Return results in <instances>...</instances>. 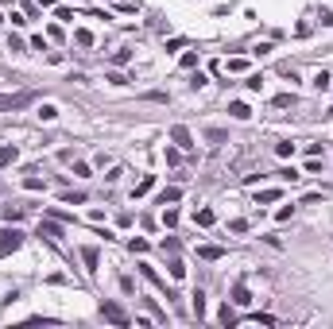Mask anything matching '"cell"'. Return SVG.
Segmentation results:
<instances>
[{"label": "cell", "instance_id": "cell-34", "mask_svg": "<svg viewBox=\"0 0 333 329\" xmlns=\"http://www.w3.org/2000/svg\"><path fill=\"white\" fill-rule=\"evenodd\" d=\"M120 290H124V294H132V290H136V283H132L128 275H120Z\"/></svg>", "mask_w": 333, "mask_h": 329}, {"label": "cell", "instance_id": "cell-30", "mask_svg": "<svg viewBox=\"0 0 333 329\" xmlns=\"http://www.w3.org/2000/svg\"><path fill=\"white\" fill-rule=\"evenodd\" d=\"M128 248H132V252H147V240H140V236H132V240H128Z\"/></svg>", "mask_w": 333, "mask_h": 329}, {"label": "cell", "instance_id": "cell-3", "mask_svg": "<svg viewBox=\"0 0 333 329\" xmlns=\"http://www.w3.org/2000/svg\"><path fill=\"white\" fill-rule=\"evenodd\" d=\"M23 248V232L20 228H0V252H20Z\"/></svg>", "mask_w": 333, "mask_h": 329}, {"label": "cell", "instance_id": "cell-28", "mask_svg": "<svg viewBox=\"0 0 333 329\" xmlns=\"http://www.w3.org/2000/svg\"><path fill=\"white\" fill-rule=\"evenodd\" d=\"M55 116H58L55 105H43V109H39V120H55Z\"/></svg>", "mask_w": 333, "mask_h": 329}, {"label": "cell", "instance_id": "cell-37", "mask_svg": "<svg viewBox=\"0 0 333 329\" xmlns=\"http://www.w3.org/2000/svg\"><path fill=\"white\" fill-rule=\"evenodd\" d=\"M275 105H279V109H287V105H294V97H291V93H279Z\"/></svg>", "mask_w": 333, "mask_h": 329}, {"label": "cell", "instance_id": "cell-35", "mask_svg": "<svg viewBox=\"0 0 333 329\" xmlns=\"http://www.w3.org/2000/svg\"><path fill=\"white\" fill-rule=\"evenodd\" d=\"M55 16L62 20V23H70V20H74V12H70V8H55Z\"/></svg>", "mask_w": 333, "mask_h": 329}, {"label": "cell", "instance_id": "cell-31", "mask_svg": "<svg viewBox=\"0 0 333 329\" xmlns=\"http://www.w3.org/2000/svg\"><path fill=\"white\" fill-rule=\"evenodd\" d=\"M275 178H283V182H294V178H298V174H294V166H283V170H279Z\"/></svg>", "mask_w": 333, "mask_h": 329}, {"label": "cell", "instance_id": "cell-40", "mask_svg": "<svg viewBox=\"0 0 333 329\" xmlns=\"http://www.w3.org/2000/svg\"><path fill=\"white\" fill-rule=\"evenodd\" d=\"M74 174L78 178H89V163H74Z\"/></svg>", "mask_w": 333, "mask_h": 329}, {"label": "cell", "instance_id": "cell-17", "mask_svg": "<svg viewBox=\"0 0 333 329\" xmlns=\"http://www.w3.org/2000/svg\"><path fill=\"white\" fill-rule=\"evenodd\" d=\"M190 298H194V314H198V318H202V314H206V290H202V287H198V290H194V294H190Z\"/></svg>", "mask_w": 333, "mask_h": 329}, {"label": "cell", "instance_id": "cell-16", "mask_svg": "<svg viewBox=\"0 0 333 329\" xmlns=\"http://www.w3.org/2000/svg\"><path fill=\"white\" fill-rule=\"evenodd\" d=\"M62 202H66V206H82L85 194H82V190H62Z\"/></svg>", "mask_w": 333, "mask_h": 329}, {"label": "cell", "instance_id": "cell-27", "mask_svg": "<svg viewBox=\"0 0 333 329\" xmlns=\"http://www.w3.org/2000/svg\"><path fill=\"white\" fill-rule=\"evenodd\" d=\"M275 151L287 159V155H294V144H291V140H283V144H275Z\"/></svg>", "mask_w": 333, "mask_h": 329}, {"label": "cell", "instance_id": "cell-7", "mask_svg": "<svg viewBox=\"0 0 333 329\" xmlns=\"http://www.w3.org/2000/svg\"><path fill=\"white\" fill-rule=\"evenodd\" d=\"M140 275H144V279H147V283H151V287H159V290H163L166 298H174V294H170V290H166V283H163V279H159V271H155V267H151V264H140Z\"/></svg>", "mask_w": 333, "mask_h": 329}, {"label": "cell", "instance_id": "cell-11", "mask_svg": "<svg viewBox=\"0 0 333 329\" xmlns=\"http://www.w3.org/2000/svg\"><path fill=\"white\" fill-rule=\"evenodd\" d=\"M213 221H217V213H213V209H194V225H202V228H209Z\"/></svg>", "mask_w": 333, "mask_h": 329}, {"label": "cell", "instance_id": "cell-2", "mask_svg": "<svg viewBox=\"0 0 333 329\" xmlns=\"http://www.w3.org/2000/svg\"><path fill=\"white\" fill-rule=\"evenodd\" d=\"M31 101H35V93H0V112H16Z\"/></svg>", "mask_w": 333, "mask_h": 329}, {"label": "cell", "instance_id": "cell-22", "mask_svg": "<svg viewBox=\"0 0 333 329\" xmlns=\"http://www.w3.org/2000/svg\"><path fill=\"white\" fill-rule=\"evenodd\" d=\"M217 318H221V326H232V322H236V314H232V306H229V302L221 306V314H217Z\"/></svg>", "mask_w": 333, "mask_h": 329}, {"label": "cell", "instance_id": "cell-5", "mask_svg": "<svg viewBox=\"0 0 333 329\" xmlns=\"http://www.w3.org/2000/svg\"><path fill=\"white\" fill-rule=\"evenodd\" d=\"M39 236H47V240H62V221H55V217L39 221Z\"/></svg>", "mask_w": 333, "mask_h": 329}, {"label": "cell", "instance_id": "cell-6", "mask_svg": "<svg viewBox=\"0 0 333 329\" xmlns=\"http://www.w3.org/2000/svg\"><path fill=\"white\" fill-rule=\"evenodd\" d=\"M82 264H85V271H97V264H101V248H97V244H85V248H82Z\"/></svg>", "mask_w": 333, "mask_h": 329}, {"label": "cell", "instance_id": "cell-4", "mask_svg": "<svg viewBox=\"0 0 333 329\" xmlns=\"http://www.w3.org/2000/svg\"><path fill=\"white\" fill-rule=\"evenodd\" d=\"M170 144H174V147H182V151H190V147H194L190 128H186V124H174V128H170Z\"/></svg>", "mask_w": 333, "mask_h": 329}, {"label": "cell", "instance_id": "cell-9", "mask_svg": "<svg viewBox=\"0 0 333 329\" xmlns=\"http://www.w3.org/2000/svg\"><path fill=\"white\" fill-rule=\"evenodd\" d=\"M174 202H182V190L178 186H166L163 194H159V206H174Z\"/></svg>", "mask_w": 333, "mask_h": 329}, {"label": "cell", "instance_id": "cell-13", "mask_svg": "<svg viewBox=\"0 0 333 329\" xmlns=\"http://www.w3.org/2000/svg\"><path fill=\"white\" fill-rule=\"evenodd\" d=\"M198 256H202V260H221L225 248H217V244H202V248H198Z\"/></svg>", "mask_w": 333, "mask_h": 329}, {"label": "cell", "instance_id": "cell-29", "mask_svg": "<svg viewBox=\"0 0 333 329\" xmlns=\"http://www.w3.org/2000/svg\"><path fill=\"white\" fill-rule=\"evenodd\" d=\"M23 186H27V190H43V186H47V182H43V178H35V174H31V178H23Z\"/></svg>", "mask_w": 333, "mask_h": 329}, {"label": "cell", "instance_id": "cell-21", "mask_svg": "<svg viewBox=\"0 0 333 329\" xmlns=\"http://www.w3.org/2000/svg\"><path fill=\"white\" fill-rule=\"evenodd\" d=\"M182 163V147H166V166H178Z\"/></svg>", "mask_w": 333, "mask_h": 329}, {"label": "cell", "instance_id": "cell-19", "mask_svg": "<svg viewBox=\"0 0 333 329\" xmlns=\"http://www.w3.org/2000/svg\"><path fill=\"white\" fill-rule=\"evenodd\" d=\"M74 43H78V47H93V35H89L85 27H78V31H74Z\"/></svg>", "mask_w": 333, "mask_h": 329}, {"label": "cell", "instance_id": "cell-41", "mask_svg": "<svg viewBox=\"0 0 333 329\" xmlns=\"http://www.w3.org/2000/svg\"><path fill=\"white\" fill-rule=\"evenodd\" d=\"M322 23H330V27H333V12H322Z\"/></svg>", "mask_w": 333, "mask_h": 329}, {"label": "cell", "instance_id": "cell-25", "mask_svg": "<svg viewBox=\"0 0 333 329\" xmlns=\"http://www.w3.org/2000/svg\"><path fill=\"white\" fill-rule=\"evenodd\" d=\"M170 275H174V279H182V275H186V264H182V260H178V256H174V260H170Z\"/></svg>", "mask_w": 333, "mask_h": 329}, {"label": "cell", "instance_id": "cell-32", "mask_svg": "<svg viewBox=\"0 0 333 329\" xmlns=\"http://www.w3.org/2000/svg\"><path fill=\"white\" fill-rule=\"evenodd\" d=\"M229 228H232V232H248V221L236 217V221H229Z\"/></svg>", "mask_w": 333, "mask_h": 329}, {"label": "cell", "instance_id": "cell-12", "mask_svg": "<svg viewBox=\"0 0 333 329\" xmlns=\"http://www.w3.org/2000/svg\"><path fill=\"white\" fill-rule=\"evenodd\" d=\"M151 186H155V174H144V178L136 182V190H132V198H144V194H147Z\"/></svg>", "mask_w": 333, "mask_h": 329}, {"label": "cell", "instance_id": "cell-24", "mask_svg": "<svg viewBox=\"0 0 333 329\" xmlns=\"http://www.w3.org/2000/svg\"><path fill=\"white\" fill-rule=\"evenodd\" d=\"M206 140H213V144H225V140H229V136H225L221 128H206Z\"/></svg>", "mask_w": 333, "mask_h": 329}, {"label": "cell", "instance_id": "cell-33", "mask_svg": "<svg viewBox=\"0 0 333 329\" xmlns=\"http://www.w3.org/2000/svg\"><path fill=\"white\" fill-rule=\"evenodd\" d=\"M163 252H170V256H178V240H174V236H166V240H163Z\"/></svg>", "mask_w": 333, "mask_h": 329}, {"label": "cell", "instance_id": "cell-36", "mask_svg": "<svg viewBox=\"0 0 333 329\" xmlns=\"http://www.w3.org/2000/svg\"><path fill=\"white\" fill-rule=\"evenodd\" d=\"M109 82H112V85H128V78H124L120 70H112V74H109Z\"/></svg>", "mask_w": 333, "mask_h": 329}, {"label": "cell", "instance_id": "cell-39", "mask_svg": "<svg viewBox=\"0 0 333 329\" xmlns=\"http://www.w3.org/2000/svg\"><path fill=\"white\" fill-rule=\"evenodd\" d=\"M182 66H186V70H190V66H198V55H194V51H186V55H182Z\"/></svg>", "mask_w": 333, "mask_h": 329}, {"label": "cell", "instance_id": "cell-38", "mask_svg": "<svg viewBox=\"0 0 333 329\" xmlns=\"http://www.w3.org/2000/svg\"><path fill=\"white\" fill-rule=\"evenodd\" d=\"M260 202H279V190H260Z\"/></svg>", "mask_w": 333, "mask_h": 329}, {"label": "cell", "instance_id": "cell-1", "mask_svg": "<svg viewBox=\"0 0 333 329\" xmlns=\"http://www.w3.org/2000/svg\"><path fill=\"white\" fill-rule=\"evenodd\" d=\"M101 318H105V322H112V326H132L128 310H124L120 302H101Z\"/></svg>", "mask_w": 333, "mask_h": 329}, {"label": "cell", "instance_id": "cell-42", "mask_svg": "<svg viewBox=\"0 0 333 329\" xmlns=\"http://www.w3.org/2000/svg\"><path fill=\"white\" fill-rule=\"evenodd\" d=\"M330 116H333V109H330Z\"/></svg>", "mask_w": 333, "mask_h": 329}, {"label": "cell", "instance_id": "cell-10", "mask_svg": "<svg viewBox=\"0 0 333 329\" xmlns=\"http://www.w3.org/2000/svg\"><path fill=\"white\" fill-rule=\"evenodd\" d=\"M229 116H232V120H248V116H252V109H248L244 101H232V105H229Z\"/></svg>", "mask_w": 333, "mask_h": 329}, {"label": "cell", "instance_id": "cell-18", "mask_svg": "<svg viewBox=\"0 0 333 329\" xmlns=\"http://www.w3.org/2000/svg\"><path fill=\"white\" fill-rule=\"evenodd\" d=\"M16 159H20V151H16V147H0V166H12Z\"/></svg>", "mask_w": 333, "mask_h": 329}, {"label": "cell", "instance_id": "cell-26", "mask_svg": "<svg viewBox=\"0 0 333 329\" xmlns=\"http://www.w3.org/2000/svg\"><path fill=\"white\" fill-rule=\"evenodd\" d=\"M225 66H229V70H232V74H240V70H248V62H244V58H229V62H225Z\"/></svg>", "mask_w": 333, "mask_h": 329}, {"label": "cell", "instance_id": "cell-15", "mask_svg": "<svg viewBox=\"0 0 333 329\" xmlns=\"http://www.w3.org/2000/svg\"><path fill=\"white\" fill-rule=\"evenodd\" d=\"M244 85H248V93H260V89H264V74H248Z\"/></svg>", "mask_w": 333, "mask_h": 329}, {"label": "cell", "instance_id": "cell-8", "mask_svg": "<svg viewBox=\"0 0 333 329\" xmlns=\"http://www.w3.org/2000/svg\"><path fill=\"white\" fill-rule=\"evenodd\" d=\"M248 302H252L248 287H244V283H232V306H248Z\"/></svg>", "mask_w": 333, "mask_h": 329}, {"label": "cell", "instance_id": "cell-14", "mask_svg": "<svg viewBox=\"0 0 333 329\" xmlns=\"http://www.w3.org/2000/svg\"><path fill=\"white\" fill-rule=\"evenodd\" d=\"M330 74H326V70H318V74H314V82H310V85H314V89H318V93H326V89H330Z\"/></svg>", "mask_w": 333, "mask_h": 329}, {"label": "cell", "instance_id": "cell-20", "mask_svg": "<svg viewBox=\"0 0 333 329\" xmlns=\"http://www.w3.org/2000/svg\"><path fill=\"white\" fill-rule=\"evenodd\" d=\"M128 62H132V51H124V47L112 51V66H128Z\"/></svg>", "mask_w": 333, "mask_h": 329}, {"label": "cell", "instance_id": "cell-23", "mask_svg": "<svg viewBox=\"0 0 333 329\" xmlns=\"http://www.w3.org/2000/svg\"><path fill=\"white\" fill-rule=\"evenodd\" d=\"M163 225H166V228H174V225H178V209H166V206H163Z\"/></svg>", "mask_w": 333, "mask_h": 329}]
</instances>
